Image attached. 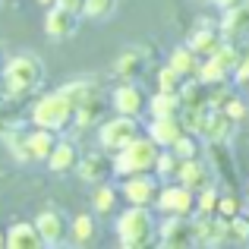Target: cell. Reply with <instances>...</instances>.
Listing matches in <instances>:
<instances>
[{
  "label": "cell",
  "mask_w": 249,
  "mask_h": 249,
  "mask_svg": "<svg viewBox=\"0 0 249 249\" xmlns=\"http://www.w3.org/2000/svg\"><path fill=\"white\" fill-rule=\"evenodd\" d=\"M114 231H117V243L123 249H145L158 243V224H155L152 208L145 205H126V212L117 214Z\"/></svg>",
  "instance_id": "1"
},
{
  "label": "cell",
  "mask_w": 249,
  "mask_h": 249,
  "mask_svg": "<svg viewBox=\"0 0 249 249\" xmlns=\"http://www.w3.org/2000/svg\"><path fill=\"white\" fill-rule=\"evenodd\" d=\"M73 117H76V104L70 101L63 91H48V95H41L29 110L32 126L51 129V133H57V136L73 126Z\"/></svg>",
  "instance_id": "2"
},
{
  "label": "cell",
  "mask_w": 249,
  "mask_h": 249,
  "mask_svg": "<svg viewBox=\"0 0 249 249\" xmlns=\"http://www.w3.org/2000/svg\"><path fill=\"white\" fill-rule=\"evenodd\" d=\"M158 152L161 148L155 145L148 136H136L129 145H123L120 152L110 155V170L114 177H129V174H155V161H158Z\"/></svg>",
  "instance_id": "3"
},
{
  "label": "cell",
  "mask_w": 249,
  "mask_h": 249,
  "mask_svg": "<svg viewBox=\"0 0 249 249\" xmlns=\"http://www.w3.org/2000/svg\"><path fill=\"white\" fill-rule=\"evenodd\" d=\"M3 82L10 89V98H22L35 91L44 82V63L35 54H16L3 63Z\"/></svg>",
  "instance_id": "4"
},
{
  "label": "cell",
  "mask_w": 249,
  "mask_h": 249,
  "mask_svg": "<svg viewBox=\"0 0 249 249\" xmlns=\"http://www.w3.org/2000/svg\"><path fill=\"white\" fill-rule=\"evenodd\" d=\"M139 133H142L139 117L114 114V117H107V120L98 123V145H101V152L114 155V152H120L123 145H129Z\"/></svg>",
  "instance_id": "5"
},
{
  "label": "cell",
  "mask_w": 249,
  "mask_h": 249,
  "mask_svg": "<svg viewBox=\"0 0 249 249\" xmlns=\"http://www.w3.org/2000/svg\"><path fill=\"white\" fill-rule=\"evenodd\" d=\"M155 208L161 214H183V218H193L196 214V193L189 186L177 180H167L161 183L158 189V199H155Z\"/></svg>",
  "instance_id": "6"
},
{
  "label": "cell",
  "mask_w": 249,
  "mask_h": 249,
  "mask_svg": "<svg viewBox=\"0 0 249 249\" xmlns=\"http://www.w3.org/2000/svg\"><path fill=\"white\" fill-rule=\"evenodd\" d=\"M161 180L155 174H129L120 180V199L126 205H145L155 208V199H158Z\"/></svg>",
  "instance_id": "7"
},
{
  "label": "cell",
  "mask_w": 249,
  "mask_h": 249,
  "mask_svg": "<svg viewBox=\"0 0 249 249\" xmlns=\"http://www.w3.org/2000/svg\"><path fill=\"white\" fill-rule=\"evenodd\" d=\"M158 246L164 249H189L196 246V224L183 214H164L158 224Z\"/></svg>",
  "instance_id": "8"
},
{
  "label": "cell",
  "mask_w": 249,
  "mask_h": 249,
  "mask_svg": "<svg viewBox=\"0 0 249 249\" xmlns=\"http://www.w3.org/2000/svg\"><path fill=\"white\" fill-rule=\"evenodd\" d=\"M145 104H148V98L136 82L120 79V85H114V91H110V107H114V114L142 117L145 114Z\"/></svg>",
  "instance_id": "9"
},
{
  "label": "cell",
  "mask_w": 249,
  "mask_h": 249,
  "mask_svg": "<svg viewBox=\"0 0 249 249\" xmlns=\"http://www.w3.org/2000/svg\"><path fill=\"white\" fill-rule=\"evenodd\" d=\"M35 224V231L41 233L44 246H60L63 240L70 237V221L63 218L57 208H44V212H38V218L32 221Z\"/></svg>",
  "instance_id": "10"
},
{
  "label": "cell",
  "mask_w": 249,
  "mask_h": 249,
  "mask_svg": "<svg viewBox=\"0 0 249 249\" xmlns=\"http://www.w3.org/2000/svg\"><path fill=\"white\" fill-rule=\"evenodd\" d=\"M79 13L73 10H63V6H51L48 16H44V35L54 38V41H67V38L76 35V29H79Z\"/></svg>",
  "instance_id": "11"
},
{
  "label": "cell",
  "mask_w": 249,
  "mask_h": 249,
  "mask_svg": "<svg viewBox=\"0 0 249 249\" xmlns=\"http://www.w3.org/2000/svg\"><path fill=\"white\" fill-rule=\"evenodd\" d=\"M183 133H186V129H183L180 114H177V117H152V123L145 126V136H148V139H152L158 148H170Z\"/></svg>",
  "instance_id": "12"
},
{
  "label": "cell",
  "mask_w": 249,
  "mask_h": 249,
  "mask_svg": "<svg viewBox=\"0 0 249 249\" xmlns=\"http://www.w3.org/2000/svg\"><path fill=\"white\" fill-rule=\"evenodd\" d=\"M212 164H205V161L199 158H189V161H180V170H177V183H183V186H189L193 193H199V189L212 186Z\"/></svg>",
  "instance_id": "13"
},
{
  "label": "cell",
  "mask_w": 249,
  "mask_h": 249,
  "mask_svg": "<svg viewBox=\"0 0 249 249\" xmlns=\"http://www.w3.org/2000/svg\"><path fill=\"white\" fill-rule=\"evenodd\" d=\"M221 35L227 41H246L249 38V0L233 10H224V19H221Z\"/></svg>",
  "instance_id": "14"
},
{
  "label": "cell",
  "mask_w": 249,
  "mask_h": 249,
  "mask_svg": "<svg viewBox=\"0 0 249 249\" xmlns=\"http://www.w3.org/2000/svg\"><path fill=\"white\" fill-rule=\"evenodd\" d=\"M101 120H104V95L95 89L91 95H85L82 101L76 104L73 126H79V129H89V126H98Z\"/></svg>",
  "instance_id": "15"
},
{
  "label": "cell",
  "mask_w": 249,
  "mask_h": 249,
  "mask_svg": "<svg viewBox=\"0 0 249 249\" xmlns=\"http://www.w3.org/2000/svg\"><path fill=\"white\" fill-rule=\"evenodd\" d=\"M76 174H79V180L85 183H104L114 170H110V158H107V152H91V155H85V158H79V164H76Z\"/></svg>",
  "instance_id": "16"
},
{
  "label": "cell",
  "mask_w": 249,
  "mask_h": 249,
  "mask_svg": "<svg viewBox=\"0 0 249 249\" xmlns=\"http://www.w3.org/2000/svg\"><path fill=\"white\" fill-rule=\"evenodd\" d=\"M44 164H48L51 174H73L76 164H79V148H76V142L57 139L54 152H51V158L44 161Z\"/></svg>",
  "instance_id": "17"
},
{
  "label": "cell",
  "mask_w": 249,
  "mask_h": 249,
  "mask_svg": "<svg viewBox=\"0 0 249 249\" xmlns=\"http://www.w3.org/2000/svg\"><path fill=\"white\" fill-rule=\"evenodd\" d=\"M44 240L29 221H16L6 227V249H41Z\"/></svg>",
  "instance_id": "18"
},
{
  "label": "cell",
  "mask_w": 249,
  "mask_h": 249,
  "mask_svg": "<svg viewBox=\"0 0 249 249\" xmlns=\"http://www.w3.org/2000/svg\"><path fill=\"white\" fill-rule=\"evenodd\" d=\"M145 57H148L145 48H129V51H123V54L117 57V63H114V73L120 76V79H126V82H136L142 73H145Z\"/></svg>",
  "instance_id": "19"
},
{
  "label": "cell",
  "mask_w": 249,
  "mask_h": 249,
  "mask_svg": "<svg viewBox=\"0 0 249 249\" xmlns=\"http://www.w3.org/2000/svg\"><path fill=\"white\" fill-rule=\"evenodd\" d=\"M237 123L224 114L221 107H208V117H205V126H202L199 136H205V142H227L233 133Z\"/></svg>",
  "instance_id": "20"
},
{
  "label": "cell",
  "mask_w": 249,
  "mask_h": 249,
  "mask_svg": "<svg viewBox=\"0 0 249 249\" xmlns=\"http://www.w3.org/2000/svg\"><path fill=\"white\" fill-rule=\"evenodd\" d=\"M186 44H189V48H193L199 57H212L214 51L224 44V35H221V29H214V25L202 22L199 29H193V35H189Z\"/></svg>",
  "instance_id": "21"
},
{
  "label": "cell",
  "mask_w": 249,
  "mask_h": 249,
  "mask_svg": "<svg viewBox=\"0 0 249 249\" xmlns=\"http://www.w3.org/2000/svg\"><path fill=\"white\" fill-rule=\"evenodd\" d=\"M98 237V218L91 212H79L70 221V243L73 246H89Z\"/></svg>",
  "instance_id": "22"
},
{
  "label": "cell",
  "mask_w": 249,
  "mask_h": 249,
  "mask_svg": "<svg viewBox=\"0 0 249 249\" xmlns=\"http://www.w3.org/2000/svg\"><path fill=\"white\" fill-rule=\"evenodd\" d=\"M25 136H29V158L32 161H48L51 152H54V145H57V133L41 129V126H32Z\"/></svg>",
  "instance_id": "23"
},
{
  "label": "cell",
  "mask_w": 249,
  "mask_h": 249,
  "mask_svg": "<svg viewBox=\"0 0 249 249\" xmlns=\"http://www.w3.org/2000/svg\"><path fill=\"white\" fill-rule=\"evenodd\" d=\"M167 63L177 70V73L183 76V79H193L196 73H199V63H202V57L196 54L189 44H180V48H174L170 51V57H167Z\"/></svg>",
  "instance_id": "24"
},
{
  "label": "cell",
  "mask_w": 249,
  "mask_h": 249,
  "mask_svg": "<svg viewBox=\"0 0 249 249\" xmlns=\"http://www.w3.org/2000/svg\"><path fill=\"white\" fill-rule=\"evenodd\" d=\"M145 110L152 117H177L183 110V101H180V91H155L148 98Z\"/></svg>",
  "instance_id": "25"
},
{
  "label": "cell",
  "mask_w": 249,
  "mask_h": 249,
  "mask_svg": "<svg viewBox=\"0 0 249 249\" xmlns=\"http://www.w3.org/2000/svg\"><path fill=\"white\" fill-rule=\"evenodd\" d=\"M117 199H120V189H117V186H110L107 180L95 183V193H91V212H95V214L117 212Z\"/></svg>",
  "instance_id": "26"
},
{
  "label": "cell",
  "mask_w": 249,
  "mask_h": 249,
  "mask_svg": "<svg viewBox=\"0 0 249 249\" xmlns=\"http://www.w3.org/2000/svg\"><path fill=\"white\" fill-rule=\"evenodd\" d=\"M180 101L183 107H208V85L193 76V79H183L180 85Z\"/></svg>",
  "instance_id": "27"
},
{
  "label": "cell",
  "mask_w": 249,
  "mask_h": 249,
  "mask_svg": "<svg viewBox=\"0 0 249 249\" xmlns=\"http://www.w3.org/2000/svg\"><path fill=\"white\" fill-rule=\"evenodd\" d=\"M208 158H212V170H218L221 180H233V161H231V148L227 142H208Z\"/></svg>",
  "instance_id": "28"
},
{
  "label": "cell",
  "mask_w": 249,
  "mask_h": 249,
  "mask_svg": "<svg viewBox=\"0 0 249 249\" xmlns=\"http://www.w3.org/2000/svg\"><path fill=\"white\" fill-rule=\"evenodd\" d=\"M29 129H22V126H16V129H10V133L3 136V142H6V148H10V155L19 161V164H29Z\"/></svg>",
  "instance_id": "29"
},
{
  "label": "cell",
  "mask_w": 249,
  "mask_h": 249,
  "mask_svg": "<svg viewBox=\"0 0 249 249\" xmlns=\"http://www.w3.org/2000/svg\"><path fill=\"white\" fill-rule=\"evenodd\" d=\"M199 76L205 85H218V82H231V70L227 67H221L214 57H202V63H199Z\"/></svg>",
  "instance_id": "30"
},
{
  "label": "cell",
  "mask_w": 249,
  "mask_h": 249,
  "mask_svg": "<svg viewBox=\"0 0 249 249\" xmlns=\"http://www.w3.org/2000/svg\"><path fill=\"white\" fill-rule=\"evenodd\" d=\"M177 170H180V158H177L170 148H161L158 161H155V177H158L161 183H167V180H177Z\"/></svg>",
  "instance_id": "31"
},
{
  "label": "cell",
  "mask_w": 249,
  "mask_h": 249,
  "mask_svg": "<svg viewBox=\"0 0 249 249\" xmlns=\"http://www.w3.org/2000/svg\"><path fill=\"white\" fill-rule=\"evenodd\" d=\"M170 152H174L180 161L199 158V155H202V142H199V136H196V133H183L180 139H177L174 145H170Z\"/></svg>",
  "instance_id": "32"
},
{
  "label": "cell",
  "mask_w": 249,
  "mask_h": 249,
  "mask_svg": "<svg viewBox=\"0 0 249 249\" xmlns=\"http://www.w3.org/2000/svg\"><path fill=\"white\" fill-rule=\"evenodd\" d=\"M227 243H246L249 246V214L240 212L227 221Z\"/></svg>",
  "instance_id": "33"
},
{
  "label": "cell",
  "mask_w": 249,
  "mask_h": 249,
  "mask_svg": "<svg viewBox=\"0 0 249 249\" xmlns=\"http://www.w3.org/2000/svg\"><path fill=\"white\" fill-rule=\"evenodd\" d=\"M218 199H221V193H218L214 183L199 189L196 193V214H218Z\"/></svg>",
  "instance_id": "34"
},
{
  "label": "cell",
  "mask_w": 249,
  "mask_h": 249,
  "mask_svg": "<svg viewBox=\"0 0 249 249\" xmlns=\"http://www.w3.org/2000/svg\"><path fill=\"white\" fill-rule=\"evenodd\" d=\"M155 85H158V91H180L183 76L167 63V67H161V70H158V76H155Z\"/></svg>",
  "instance_id": "35"
},
{
  "label": "cell",
  "mask_w": 249,
  "mask_h": 249,
  "mask_svg": "<svg viewBox=\"0 0 249 249\" xmlns=\"http://www.w3.org/2000/svg\"><path fill=\"white\" fill-rule=\"evenodd\" d=\"M117 10V0H85L82 3V16L89 19H107Z\"/></svg>",
  "instance_id": "36"
},
{
  "label": "cell",
  "mask_w": 249,
  "mask_h": 249,
  "mask_svg": "<svg viewBox=\"0 0 249 249\" xmlns=\"http://www.w3.org/2000/svg\"><path fill=\"white\" fill-rule=\"evenodd\" d=\"M60 91H63V95H67L73 104H79L85 95H91V91H95V85H91L89 79H73V82H67V85H63Z\"/></svg>",
  "instance_id": "37"
},
{
  "label": "cell",
  "mask_w": 249,
  "mask_h": 249,
  "mask_svg": "<svg viewBox=\"0 0 249 249\" xmlns=\"http://www.w3.org/2000/svg\"><path fill=\"white\" fill-rule=\"evenodd\" d=\"M231 98H233V91H231V85H227V82L208 85V107H224Z\"/></svg>",
  "instance_id": "38"
},
{
  "label": "cell",
  "mask_w": 249,
  "mask_h": 249,
  "mask_svg": "<svg viewBox=\"0 0 249 249\" xmlns=\"http://www.w3.org/2000/svg\"><path fill=\"white\" fill-rule=\"evenodd\" d=\"M240 212H243V202H240L233 193H231V196H224V193H221V199H218V214H221V218H227V221H231L233 214H240Z\"/></svg>",
  "instance_id": "39"
},
{
  "label": "cell",
  "mask_w": 249,
  "mask_h": 249,
  "mask_svg": "<svg viewBox=\"0 0 249 249\" xmlns=\"http://www.w3.org/2000/svg\"><path fill=\"white\" fill-rule=\"evenodd\" d=\"M16 126H22V120H19L13 110H6V101H0V139H3L10 129H16Z\"/></svg>",
  "instance_id": "40"
},
{
  "label": "cell",
  "mask_w": 249,
  "mask_h": 249,
  "mask_svg": "<svg viewBox=\"0 0 249 249\" xmlns=\"http://www.w3.org/2000/svg\"><path fill=\"white\" fill-rule=\"evenodd\" d=\"M221 110H224V114L231 117L233 123H240V120H246V117H249V107H246V101H240V98H231V101H227Z\"/></svg>",
  "instance_id": "41"
},
{
  "label": "cell",
  "mask_w": 249,
  "mask_h": 249,
  "mask_svg": "<svg viewBox=\"0 0 249 249\" xmlns=\"http://www.w3.org/2000/svg\"><path fill=\"white\" fill-rule=\"evenodd\" d=\"M231 82L233 85H249V54H243L237 60V67H233V73H231Z\"/></svg>",
  "instance_id": "42"
},
{
  "label": "cell",
  "mask_w": 249,
  "mask_h": 249,
  "mask_svg": "<svg viewBox=\"0 0 249 249\" xmlns=\"http://www.w3.org/2000/svg\"><path fill=\"white\" fill-rule=\"evenodd\" d=\"M82 3H85V0H57L54 6H63V10H73V13L82 16Z\"/></svg>",
  "instance_id": "43"
},
{
  "label": "cell",
  "mask_w": 249,
  "mask_h": 249,
  "mask_svg": "<svg viewBox=\"0 0 249 249\" xmlns=\"http://www.w3.org/2000/svg\"><path fill=\"white\" fill-rule=\"evenodd\" d=\"M218 10H233V6H240V3H246V0H212Z\"/></svg>",
  "instance_id": "44"
},
{
  "label": "cell",
  "mask_w": 249,
  "mask_h": 249,
  "mask_svg": "<svg viewBox=\"0 0 249 249\" xmlns=\"http://www.w3.org/2000/svg\"><path fill=\"white\" fill-rule=\"evenodd\" d=\"M0 101H10V89L3 82V73H0Z\"/></svg>",
  "instance_id": "45"
},
{
  "label": "cell",
  "mask_w": 249,
  "mask_h": 249,
  "mask_svg": "<svg viewBox=\"0 0 249 249\" xmlns=\"http://www.w3.org/2000/svg\"><path fill=\"white\" fill-rule=\"evenodd\" d=\"M38 3H41V6H54L57 0H38Z\"/></svg>",
  "instance_id": "46"
},
{
  "label": "cell",
  "mask_w": 249,
  "mask_h": 249,
  "mask_svg": "<svg viewBox=\"0 0 249 249\" xmlns=\"http://www.w3.org/2000/svg\"><path fill=\"white\" fill-rule=\"evenodd\" d=\"M3 246H6V233L0 231V249H3Z\"/></svg>",
  "instance_id": "47"
},
{
  "label": "cell",
  "mask_w": 249,
  "mask_h": 249,
  "mask_svg": "<svg viewBox=\"0 0 249 249\" xmlns=\"http://www.w3.org/2000/svg\"><path fill=\"white\" fill-rule=\"evenodd\" d=\"M0 73H3V54H0Z\"/></svg>",
  "instance_id": "48"
},
{
  "label": "cell",
  "mask_w": 249,
  "mask_h": 249,
  "mask_svg": "<svg viewBox=\"0 0 249 249\" xmlns=\"http://www.w3.org/2000/svg\"><path fill=\"white\" fill-rule=\"evenodd\" d=\"M0 3H3V0H0Z\"/></svg>",
  "instance_id": "49"
},
{
  "label": "cell",
  "mask_w": 249,
  "mask_h": 249,
  "mask_svg": "<svg viewBox=\"0 0 249 249\" xmlns=\"http://www.w3.org/2000/svg\"><path fill=\"white\" fill-rule=\"evenodd\" d=\"M246 214H249V212H246Z\"/></svg>",
  "instance_id": "50"
}]
</instances>
